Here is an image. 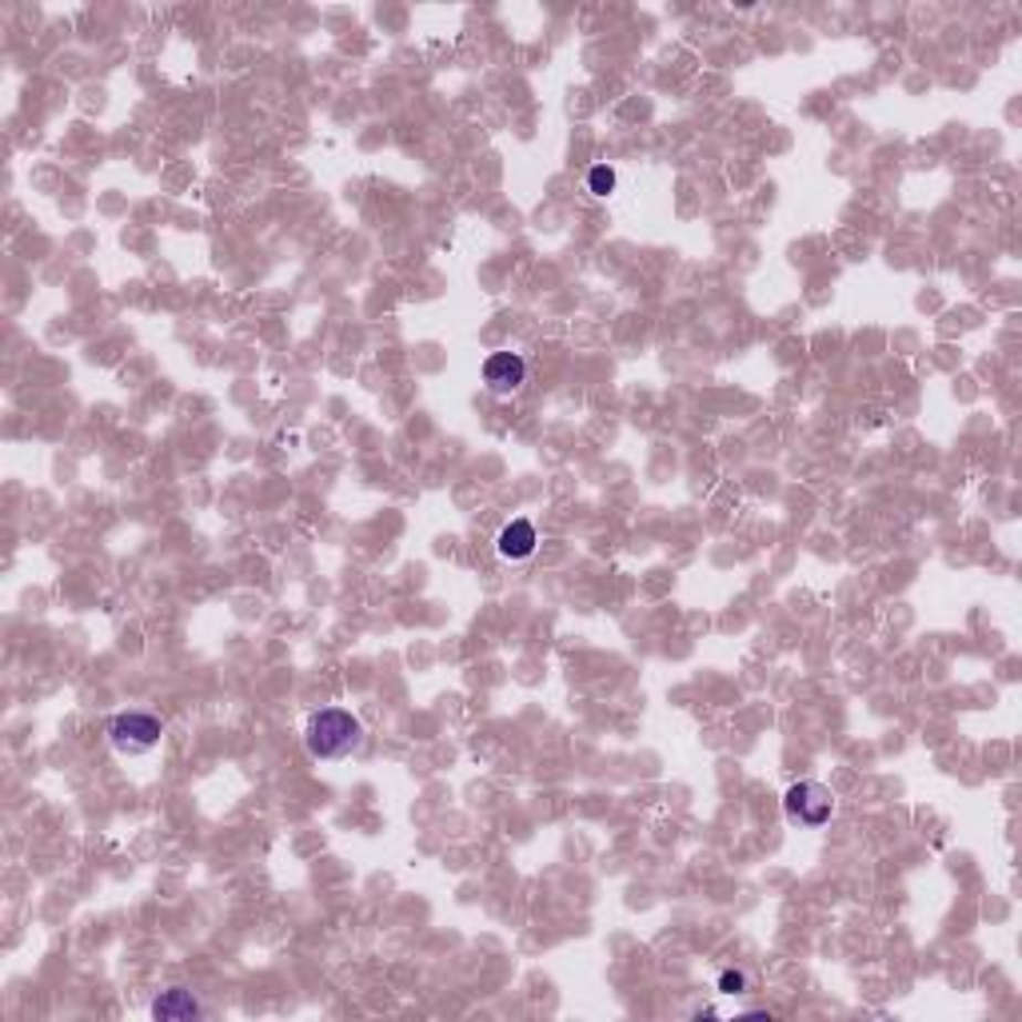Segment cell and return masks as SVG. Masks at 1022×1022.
Wrapping results in <instances>:
<instances>
[{
	"instance_id": "obj_7",
	"label": "cell",
	"mask_w": 1022,
	"mask_h": 1022,
	"mask_svg": "<svg viewBox=\"0 0 1022 1022\" xmlns=\"http://www.w3.org/2000/svg\"><path fill=\"white\" fill-rule=\"evenodd\" d=\"M716 991L719 994H747V991H751V974L739 971V967H727V971L719 974Z\"/></svg>"
},
{
	"instance_id": "obj_1",
	"label": "cell",
	"mask_w": 1022,
	"mask_h": 1022,
	"mask_svg": "<svg viewBox=\"0 0 1022 1022\" xmlns=\"http://www.w3.org/2000/svg\"><path fill=\"white\" fill-rule=\"evenodd\" d=\"M304 747L307 755L320 759V763L348 759L364 747V723L352 716L348 707H324V711H316V716L307 719Z\"/></svg>"
},
{
	"instance_id": "obj_6",
	"label": "cell",
	"mask_w": 1022,
	"mask_h": 1022,
	"mask_svg": "<svg viewBox=\"0 0 1022 1022\" xmlns=\"http://www.w3.org/2000/svg\"><path fill=\"white\" fill-rule=\"evenodd\" d=\"M535 543H540V535H535L532 523L511 520L508 528L500 532V540H496V552H500L508 563H520V560H528V555H535Z\"/></svg>"
},
{
	"instance_id": "obj_8",
	"label": "cell",
	"mask_w": 1022,
	"mask_h": 1022,
	"mask_svg": "<svg viewBox=\"0 0 1022 1022\" xmlns=\"http://www.w3.org/2000/svg\"><path fill=\"white\" fill-rule=\"evenodd\" d=\"M587 192H592V196H612L615 192V168H607V164H595L592 173H587Z\"/></svg>"
},
{
	"instance_id": "obj_2",
	"label": "cell",
	"mask_w": 1022,
	"mask_h": 1022,
	"mask_svg": "<svg viewBox=\"0 0 1022 1022\" xmlns=\"http://www.w3.org/2000/svg\"><path fill=\"white\" fill-rule=\"evenodd\" d=\"M104 736H108V743H113L116 755L136 759V755H148V751L160 747L164 723H160V716H153V711H121V716L108 719Z\"/></svg>"
},
{
	"instance_id": "obj_4",
	"label": "cell",
	"mask_w": 1022,
	"mask_h": 1022,
	"mask_svg": "<svg viewBox=\"0 0 1022 1022\" xmlns=\"http://www.w3.org/2000/svg\"><path fill=\"white\" fill-rule=\"evenodd\" d=\"M528 379V364H523L520 352H496V356L483 359V384H488L491 396H515Z\"/></svg>"
},
{
	"instance_id": "obj_3",
	"label": "cell",
	"mask_w": 1022,
	"mask_h": 1022,
	"mask_svg": "<svg viewBox=\"0 0 1022 1022\" xmlns=\"http://www.w3.org/2000/svg\"><path fill=\"white\" fill-rule=\"evenodd\" d=\"M783 815H788V823H795V827H807V831L827 827L831 815H835V795H831L823 783H795V788H788V795H783Z\"/></svg>"
},
{
	"instance_id": "obj_5",
	"label": "cell",
	"mask_w": 1022,
	"mask_h": 1022,
	"mask_svg": "<svg viewBox=\"0 0 1022 1022\" xmlns=\"http://www.w3.org/2000/svg\"><path fill=\"white\" fill-rule=\"evenodd\" d=\"M205 1014V1007H200V999H196L192 991H185V987H168V991H160L153 999V1019L160 1022H188V1019H200Z\"/></svg>"
}]
</instances>
